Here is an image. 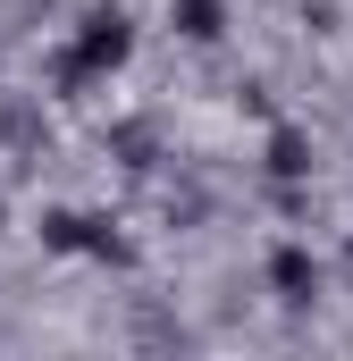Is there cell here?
<instances>
[{
    "label": "cell",
    "instance_id": "cell-1",
    "mask_svg": "<svg viewBox=\"0 0 353 361\" xmlns=\"http://www.w3.org/2000/svg\"><path fill=\"white\" fill-rule=\"evenodd\" d=\"M126 59H135V25H126V8H92L85 34H76V51L59 59V85L76 92V85H92V76H118Z\"/></svg>",
    "mask_w": 353,
    "mask_h": 361
},
{
    "label": "cell",
    "instance_id": "cell-2",
    "mask_svg": "<svg viewBox=\"0 0 353 361\" xmlns=\"http://www.w3.org/2000/svg\"><path fill=\"white\" fill-rule=\"evenodd\" d=\"M42 244H51V252H101V261L118 252L109 227H92L85 210H42Z\"/></svg>",
    "mask_w": 353,
    "mask_h": 361
},
{
    "label": "cell",
    "instance_id": "cell-3",
    "mask_svg": "<svg viewBox=\"0 0 353 361\" xmlns=\"http://www.w3.org/2000/svg\"><path fill=\"white\" fill-rule=\"evenodd\" d=\"M269 286H277V302H311V294H320V261H311L303 244H277V252H269Z\"/></svg>",
    "mask_w": 353,
    "mask_h": 361
},
{
    "label": "cell",
    "instance_id": "cell-4",
    "mask_svg": "<svg viewBox=\"0 0 353 361\" xmlns=\"http://www.w3.org/2000/svg\"><path fill=\"white\" fill-rule=\"evenodd\" d=\"M169 17L185 42H219L227 34V0H169Z\"/></svg>",
    "mask_w": 353,
    "mask_h": 361
},
{
    "label": "cell",
    "instance_id": "cell-5",
    "mask_svg": "<svg viewBox=\"0 0 353 361\" xmlns=\"http://www.w3.org/2000/svg\"><path fill=\"white\" fill-rule=\"evenodd\" d=\"M269 177H286V185L311 177V143H303L294 126H277V135H269Z\"/></svg>",
    "mask_w": 353,
    "mask_h": 361
}]
</instances>
